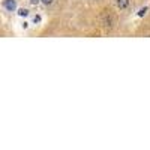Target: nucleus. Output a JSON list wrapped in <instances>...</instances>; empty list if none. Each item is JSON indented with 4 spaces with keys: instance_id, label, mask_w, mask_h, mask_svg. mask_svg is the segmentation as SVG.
Returning a JSON list of instances; mask_svg holds the SVG:
<instances>
[{
    "instance_id": "423d86ee",
    "label": "nucleus",
    "mask_w": 150,
    "mask_h": 150,
    "mask_svg": "<svg viewBox=\"0 0 150 150\" xmlns=\"http://www.w3.org/2000/svg\"><path fill=\"white\" fill-rule=\"evenodd\" d=\"M41 2H42L44 5H51V3H53V0H41Z\"/></svg>"
},
{
    "instance_id": "20e7f679",
    "label": "nucleus",
    "mask_w": 150,
    "mask_h": 150,
    "mask_svg": "<svg viewBox=\"0 0 150 150\" xmlns=\"http://www.w3.org/2000/svg\"><path fill=\"white\" fill-rule=\"evenodd\" d=\"M18 15H20V17H27V15H29V11H27V9H20V11H18Z\"/></svg>"
},
{
    "instance_id": "f257e3e1",
    "label": "nucleus",
    "mask_w": 150,
    "mask_h": 150,
    "mask_svg": "<svg viewBox=\"0 0 150 150\" xmlns=\"http://www.w3.org/2000/svg\"><path fill=\"white\" fill-rule=\"evenodd\" d=\"M3 6H5L8 11H15V9H17L15 0H5V2H3Z\"/></svg>"
},
{
    "instance_id": "0eeeda50",
    "label": "nucleus",
    "mask_w": 150,
    "mask_h": 150,
    "mask_svg": "<svg viewBox=\"0 0 150 150\" xmlns=\"http://www.w3.org/2000/svg\"><path fill=\"white\" fill-rule=\"evenodd\" d=\"M41 21V17H35V23H39Z\"/></svg>"
},
{
    "instance_id": "39448f33",
    "label": "nucleus",
    "mask_w": 150,
    "mask_h": 150,
    "mask_svg": "<svg viewBox=\"0 0 150 150\" xmlns=\"http://www.w3.org/2000/svg\"><path fill=\"white\" fill-rule=\"evenodd\" d=\"M146 12H147V8H143V9L138 12V17H144V14H146Z\"/></svg>"
},
{
    "instance_id": "6e6552de",
    "label": "nucleus",
    "mask_w": 150,
    "mask_h": 150,
    "mask_svg": "<svg viewBox=\"0 0 150 150\" xmlns=\"http://www.w3.org/2000/svg\"><path fill=\"white\" fill-rule=\"evenodd\" d=\"M30 3H32V5H36V3H38V0H30Z\"/></svg>"
},
{
    "instance_id": "7ed1b4c3",
    "label": "nucleus",
    "mask_w": 150,
    "mask_h": 150,
    "mask_svg": "<svg viewBox=\"0 0 150 150\" xmlns=\"http://www.w3.org/2000/svg\"><path fill=\"white\" fill-rule=\"evenodd\" d=\"M117 6H119L120 9L128 8V6H129V0H117Z\"/></svg>"
},
{
    "instance_id": "f03ea898",
    "label": "nucleus",
    "mask_w": 150,
    "mask_h": 150,
    "mask_svg": "<svg viewBox=\"0 0 150 150\" xmlns=\"http://www.w3.org/2000/svg\"><path fill=\"white\" fill-rule=\"evenodd\" d=\"M102 23H104V26L110 27V26H112L114 20H112V18H108V14H104V17H102Z\"/></svg>"
}]
</instances>
